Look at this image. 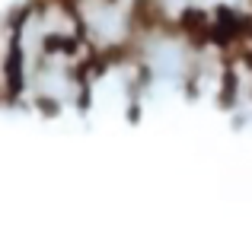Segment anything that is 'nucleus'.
I'll return each mask as SVG.
<instances>
[{
	"instance_id": "1",
	"label": "nucleus",
	"mask_w": 252,
	"mask_h": 245,
	"mask_svg": "<svg viewBox=\"0 0 252 245\" xmlns=\"http://www.w3.org/2000/svg\"><path fill=\"white\" fill-rule=\"evenodd\" d=\"M246 70L240 64H217L214 102L220 111H240V99L246 96Z\"/></svg>"
},
{
	"instance_id": "2",
	"label": "nucleus",
	"mask_w": 252,
	"mask_h": 245,
	"mask_svg": "<svg viewBox=\"0 0 252 245\" xmlns=\"http://www.w3.org/2000/svg\"><path fill=\"white\" fill-rule=\"evenodd\" d=\"M26 105H29L32 111H38L42 118H58V115H61V109H64V99L55 96L51 89H35Z\"/></svg>"
},
{
	"instance_id": "3",
	"label": "nucleus",
	"mask_w": 252,
	"mask_h": 245,
	"mask_svg": "<svg viewBox=\"0 0 252 245\" xmlns=\"http://www.w3.org/2000/svg\"><path fill=\"white\" fill-rule=\"evenodd\" d=\"M70 105H74L77 111H90L93 109V83L70 86Z\"/></svg>"
},
{
	"instance_id": "4",
	"label": "nucleus",
	"mask_w": 252,
	"mask_h": 245,
	"mask_svg": "<svg viewBox=\"0 0 252 245\" xmlns=\"http://www.w3.org/2000/svg\"><path fill=\"white\" fill-rule=\"evenodd\" d=\"M128 121L131 124L141 121V99H131V105H128Z\"/></svg>"
},
{
	"instance_id": "5",
	"label": "nucleus",
	"mask_w": 252,
	"mask_h": 245,
	"mask_svg": "<svg viewBox=\"0 0 252 245\" xmlns=\"http://www.w3.org/2000/svg\"><path fill=\"white\" fill-rule=\"evenodd\" d=\"M246 99H249V102H252V77H249V80H246Z\"/></svg>"
}]
</instances>
